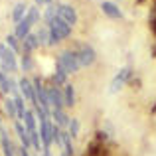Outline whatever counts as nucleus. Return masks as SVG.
<instances>
[{"label": "nucleus", "mask_w": 156, "mask_h": 156, "mask_svg": "<svg viewBox=\"0 0 156 156\" xmlns=\"http://www.w3.org/2000/svg\"><path fill=\"white\" fill-rule=\"evenodd\" d=\"M55 61L63 65V69L67 71V75H69V73H75L77 69L81 67L79 55H77V51H75V50H65V51H61L59 55H57V59H55Z\"/></svg>", "instance_id": "f257e3e1"}, {"label": "nucleus", "mask_w": 156, "mask_h": 156, "mask_svg": "<svg viewBox=\"0 0 156 156\" xmlns=\"http://www.w3.org/2000/svg\"><path fill=\"white\" fill-rule=\"evenodd\" d=\"M50 32H51V44H50V46H53V44H57L59 40L69 38V34H71V26H69L67 22H63V20L57 16V18L50 24Z\"/></svg>", "instance_id": "f03ea898"}, {"label": "nucleus", "mask_w": 156, "mask_h": 156, "mask_svg": "<svg viewBox=\"0 0 156 156\" xmlns=\"http://www.w3.org/2000/svg\"><path fill=\"white\" fill-rule=\"evenodd\" d=\"M0 65H2V71H16L18 69V61L16 55L6 44H0Z\"/></svg>", "instance_id": "7ed1b4c3"}, {"label": "nucleus", "mask_w": 156, "mask_h": 156, "mask_svg": "<svg viewBox=\"0 0 156 156\" xmlns=\"http://www.w3.org/2000/svg\"><path fill=\"white\" fill-rule=\"evenodd\" d=\"M130 79H133V67H130V65L119 69V73L113 77V81H111V85H109V93L121 91V89L125 87V83H126V81H130Z\"/></svg>", "instance_id": "20e7f679"}, {"label": "nucleus", "mask_w": 156, "mask_h": 156, "mask_svg": "<svg viewBox=\"0 0 156 156\" xmlns=\"http://www.w3.org/2000/svg\"><path fill=\"white\" fill-rule=\"evenodd\" d=\"M32 83H34V93H36V107L34 109L42 107V109L50 111L51 107H50V99H48V87H44V83H42L40 77H36Z\"/></svg>", "instance_id": "39448f33"}, {"label": "nucleus", "mask_w": 156, "mask_h": 156, "mask_svg": "<svg viewBox=\"0 0 156 156\" xmlns=\"http://www.w3.org/2000/svg\"><path fill=\"white\" fill-rule=\"evenodd\" d=\"M75 51H77V55H79L81 67H87V65H93V63H95L97 53H95V50H93L89 44H81V46H77Z\"/></svg>", "instance_id": "423d86ee"}, {"label": "nucleus", "mask_w": 156, "mask_h": 156, "mask_svg": "<svg viewBox=\"0 0 156 156\" xmlns=\"http://www.w3.org/2000/svg\"><path fill=\"white\" fill-rule=\"evenodd\" d=\"M48 99H50V107H51V109H61V107H65V103H63V91H61L59 85H55V83L48 85Z\"/></svg>", "instance_id": "0eeeda50"}, {"label": "nucleus", "mask_w": 156, "mask_h": 156, "mask_svg": "<svg viewBox=\"0 0 156 156\" xmlns=\"http://www.w3.org/2000/svg\"><path fill=\"white\" fill-rule=\"evenodd\" d=\"M0 91H2L4 95H8V93L18 95L20 93V85H18V81H14L12 77H8L6 71H0Z\"/></svg>", "instance_id": "6e6552de"}, {"label": "nucleus", "mask_w": 156, "mask_h": 156, "mask_svg": "<svg viewBox=\"0 0 156 156\" xmlns=\"http://www.w3.org/2000/svg\"><path fill=\"white\" fill-rule=\"evenodd\" d=\"M20 85V91H22V97L26 101H30L32 105L36 107V93H34V83H32L30 79H26V77H22V79L18 81Z\"/></svg>", "instance_id": "1a4fd4ad"}, {"label": "nucleus", "mask_w": 156, "mask_h": 156, "mask_svg": "<svg viewBox=\"0 0 156 156\" xmlns=\"http://www.w3.org/2000/svg\"><path fill=\"white\" fill-rule=\"evenodd\" d=\"M59 18L63 20V22H67L69 26H73V24L77 22V12L73 6H69V4H59Z\"/></svg>", "instance_id": "9d476101"}, {"label": "nucleus", "mask_w": 156, "mask_h": 156, "mask_svg": "<svg viewBox=\"0 0 156 156\" xmlns=\"http://www.w3.org/2000/svg\"><path fill=\"white\" fill-rule=\"evenodd\" d=\"M14 129H16V134H18L20 142H22L24 148H30L32 146V138H30V133H28V129L22 125V121H14Z\"/></svg>", "instance_id": "9b49d317"}, {"label": "nucleus", "mask_w": 156, "mask_h": 156, "mask_svg": "<svg viewBox=\"0 0 156 156\" xmlns=\"http://www.w3.org/2000/svg\"><path fill=\"white\" fill-rule=\"evenodd\" d=\"M101 10H103L109 18H115V20H117V18H122L121 8H119L115 2H109V0H103V2H101Z\"/></svg>", "instance_id": "f8f14e48"}, {"label": "nucleus", "mask_w": 156, "mask_h": 156, "mask_svg": "<svg viewBox=\"0 0 156 156\" xmlns=\"http://www.w3.org/2000/svg\"><path fill=\"white\" fill-rule=\"evenodd\" d=\"M0 148H2L4 156H16V146L12 144L10 136H8V130L4 134H0Z\"/></svg>", "instance_id": "ddd939ff"}, {"label": "nucleus", "mask_w": 156, "mask_h": 156, "mask_svg": "<svg viewBox=\"0 0 156 156\" xmlns=\"http://www.w3.org/2000/svg\"><path fill=\"white\" fill-rule=\"evenodd\" d=\"M51 119L55 121L57 126H61V129H63V126H69V122H71V119L63 113V109H53L51 111Z\"/></svg>", "instance_id": "4468645a"}, {"label": "nucleus", "mask_w": 156, "mask_h": 156, "mask_svg": "<svg viewBox=\"0 0 156 156\" xmlns=\"http://www.w3.org/2000/svg\"><path fill=\"white\" fill-rule=\"evenodd\" d=\"M38 46H40V42H38V36H36V34H28L26 38L22 40V51L24 53H30L32 50H36Z\"/></svg>", "instance_id": "2eb2a0df"}, {"label": "nucleus", "mask_w": 156, "mask_h": 156, "mask_svg": "<svg viewBox=\"0 0 156 156\" xmlns=\"http://www.w3.org/2000/svg\"><path fill=\"white\" fill-rule=\"evenodd\" d=\"M28 10H30V8H28V6H26L24 2H18V4L14 6V10H12V20H14L16 24H20V22L24 20V18H26Z\"/></svg>", "instance_id": "dca6fc26"}, {"label": "nucleus", "mask_w": 156, "mask_h": 156, "mask_svg": "<svg viewBox=\"0 0 156 156\" xmlns=\"http://www.w3.org/2000/svg\"><path fill=\"white\" fill-rule=\"evenodd\" d=\"M65 79H67V71L63 69V65H61V63H57V61H55V73H53V77H51V83L65 85Z\"/></svg>", "instance_id": "f3484780"}, {"label": "nucleus", "mask_w": 156, "mask_h": 156, "mask_svg": "<svg viewBox=\"0 0 156 156\" xmlns=\"http://www.w3.org/2000/svg\"><path fill=\"white\" fill-rule=\"evenodd\" d=\"M30 28H32L30 20H28V18H24L20 24H16V32H14V34H16V38H18V40H24L28 34H30Z\"/></svg>", "instance_id": "a211bd4d"}, {"label": "nucleus", "mask_w": 156, "mask_h": 156, "mask_svg": "<svg viewBox=\"0 0 156 156\" xmlns=\"http://www.w3.org/2000/svg\"><path fill=\"white\" fill-rule=\"evenodd\" d=\"M63 103L65 107H73L75 105V89H73V85H63Z\"/></svg>", "instance_id": "6ab92c4d"}, {"label": "nucleus", "mask_w": 156, "mask_h": 156, "mask_svg": "<svg viewBox=\"0 0 156 156\" xmlns=\"http://www.w3.org/2000/svg\"><path fill=\"white\" fill-rule=\"evenodd\" d=\"M24 126L28 129V133H34L36 130V122H38V117H36L32 111H26V115H24Z\"/></svg>", "instance_id": "aec40b11"}, {"label": "nucleus", "mask_w": 156, "mask_h": 156, "mask_svg": "<svg viewBox=\"0 0 156 156\" xmlns=\"http://www.w3.org/2000/svg\"><path fill=\"white\" fill-rule=\"evenodd\" d=\"M36 36H38L40 46H50V44H51V32H50V26L40 28V32H38Z\"/></svg>", "instance_id": "412c9836"}, {"label": "nucleus", "mask_w": 156, "mask_h": 156, "mask_svg": "<svg viewBox=\"0 0 156 156\" xmlns=\"http://www.w3.org/2000/svg\"><path fill=\"white\" fill-rule=\"evenodd\" d=\"M59 16V4H50V6L46 8V14H44V18H46L48 24H51L53 20Z\"/></svg>", "instance_id": "4be33fe9"}, {"label": "nucleus", "mask_w": 156, "mask_h": 156, "mask_svg": "<svg viewBox=\"0 0 156 156\" xmlns=\"http://www.w3.org/2000/svg\"><path fill=\"white\" fill-rule=\"evenodd\" d=\"M4 111H6V115H8L10 119H14V121L18 119V111H16V103H14V99H8V97L4 99Z\"/></svg>", "instance_id": "5701e85b"}, {"label": "nucleus", "mask_w": 156, "mask_h": 156, "mask_svg": "<svg viewBox=\"0 0 156 156\" xmlns=\"http://www.w3.org/2000/svg\"><path fill=\"white\" fill-rule=\"evenodd\" d=\"M14 103H16V111H18V121H22L28 109L24 107V97L20 95V93H18V95H14Z\"/></svg>", "instance_id": "b1692460"}, {"label": "nucleus", "mask_w": 156, "mask_h": 156, "mask_svg": "<svg viewBox=\"0 0 156 156\" xmlns=\"http://www.w3.org/2000/svg\"><path fill=\"white\" fill-rule=\"evenodd\" d=\"M20 67L24 69V71H32L34 69V59H32L30 53H24L22 59H20Z\"/></svg>", "instance_id": "393cba45"}, {"label": "nucleus", "mask_w": 156, "mask_h": 156, "mask_svg": "<svg viewBox=\"0 0 156 156\" xmlns=\"http://www.w3.org/2000/svg\"><path fill=\"white\" fill-rule=\"evenodd\" d=\"M6 46L10 48L12 51H20V50H22V46L18 44V38H16V34H8V36H6Z\"/></svg>", "instance_id": "a878e982"}, {"label": "nucleus", "mask_w": 156, "mask_h": 156, "mask_svg": "<svg viewBox=\"0 0 156 156\" xmlns=\"http://www.w3.org/2000/svg\"><path fill=\"white\" fill-rule=\"evenodd\" d=\"M26 18L30 20V24H32V26H34V24H36V22H38V20H40V6H32L30 10H28Z\"/></svg>", "instance_id": "bb28decb"}, {"label": "nucleus", "mask_w": 156, "mask_h": 156, "mask_svg": "<svg viewBox=\"0 0 156 156\" xmlns=\"http://www.w3.org/2000/svg\"><path fill=\"white\" fill-rule=\"evenodd\" d=\"M67 133L71 134V138L73 136H77V134H79V121H77V119H71V122H69V126H67Z\"/></svg>", "instance_id": "cd10ccee"}, {"label": "nucleus", "mask_w": 156, "mask_h": 156, "mask_svg": "<svg viewBox=\"0 0 156 156\" xmlns=\"http://www.w3.org/2000/svg\"><path fill=\"white\" fill-rule=\"evenodd\" d=\"M148 24H150V30L156 34V14H152L150 12V18H148Z\"/></svg>", "instance_id": "c85d7f7f"}, {"label": "nucleus", "mask_w": 156, "mask_h": 156, "mask_svg": "<svg viewBox=\"0 0 156 156\" xmlns=\"http://www.w3.org/2000/svg\"><path fill=\"white\" fill-rule=\"evenodd\" d=\"M16 154L18 156H30V150L24 148V146H16Z\"/></svg>", "instance_id": "c756f323"}, {"label": "nucleus", "mask_w": 156, "mask_h": 156, "mask_svg": "<svg viewBox=\"0 0 156 156\" xmlns=\"http://www.w3.org/2000/svg\"><path fill=\"white\" fill-rule=\"evenodd\" d=\"M40 4H48L50 6V4H53V0H36V6H40Z\"/></svg>", "instance_id": "7c9ffc66"}, {"label": "nucleus", "mask_w": 156, "mask_h": 156, "mask_svg": "<svg viewBox=\"0 0 156 156\" xmlns=\"http://www.w3.org/2000/svg\"><path fill=\"white\" fill-rule=\"evenodd\" d=\"M6 133V129H4V122H2V115H0V134Z\"/></svg>", "instance_id": "2f4dec72"}, {"label": "nucleus", "mask_w": 156, "mask_h": 156, "mask_svg": "<svg viewBox=\"0 0 156 156\" xmlns=\"http://www.w3.org/2000/svg\"><path fill=\"white\" fill-rule=\"evenodd\" d=\"M42 156H51V152H50V148H46V150H42Z\"/></svg>", "instance_id": "473e14b6"}, {"label": "nucleus", "mask_w": 156, "mask_h": 156, "mask_svg": "<svg viewBox=\"0 0 156 156\" xmlns=\"http://www.w3.org/2000/svg\"><path fill=\"white\" fill-rule=\"evenodd\" d=\"M142 2H144V0H136V4H142Z\"/></svg>", "instance_id": "72a5a7b5"}, {"label": "nucleus", "mask_w": 156, "mask_h": 156, "mask_svg": "<svg viewBox=\"0 0 156 156\" xmlns=\"http://www.w3.org/2000/svg\"><path fill=\"white\" fill-rule=\"evenodd\" d=\"M55 2H57V0H55Z\"/></svg>", "instance_id": "f704fd0d"}]
</instances>
